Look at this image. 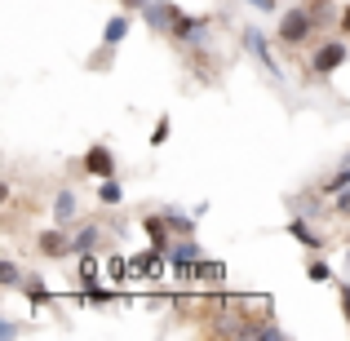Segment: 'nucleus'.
Listing matches in <instances>:
<instances>
[{"instance_id":"nucleus-1","label":"nucleus","mask_w":350,"mask_h":341,"mask_svg":"<svg viewBox=\"0 0 350 341\" xmlns=\"http://www.w3.org/2000/svg\"><path fill=\"white\" fill-rule=\"evenodd\" d=\"M310 27H315V14H310V9H288V14L280 18V40L284 44H301L310 36Z\"/></svg>"},{"instance_id":"nucleus-2","label":"nucleus","mask_w":350,"mask_h":341,"mask_svg":"<svg viewBox=\"0 0 350 341\" xmlns=\"http://www.w3.org/2000/svg\"><path fill=\"white\" fill-rule=\"evenodd\" d=\"M142 18L155 27V31H178L182 9H178V5H169V0H151V5H142Z\"/></svg>"},{"instance_id":"nucleus-3","label":"nucleus","mask_w":350,"mask_h":341,"mask_svg":"<svg viewBox=\"0 0 350 341\" xmlns=\"http://www.w3.org/2000/svg\"><path fill=\"white\" fill-rule=\"evenodd\" d=\"M85 169L94 173V178H111V173H116V155L107 151V146H89V155H85Z\"/></svg>"},{"instance_id":"nucleus-4","label":"nucleus","mask_w":350,"mask_h":341,"mask_svg":"<svg viewBox=\"0 0 350 341\" xmlns=\"http://www.w3.org/2000/svg\"><path fill=\"white\" fill-rule=\"evenodd\" d=\"M36 248H40L44 257H67L71 248H76V239H67L62 230H44V235L36 239Z\"/></svg>"},{"instance_id":"nucleus-5","label":"nucleus","mask_w":350,"mask_h":341,"mask_svg":"<svg viewBox=\"0 0 350 341\" xmlns=\"http://www.w3.org/2000/svg\"><path fill=\"white\" fill-rule=\"evenodd\" d=\"M346 62V44H324V49H315V62L310 67L319 71V76H328V71H337Z\"/></svg>"},{"instance_id":"nucleus-6","label":"nucleus","mask_w":350,"mask_h":341,"mask_svg":"<svg viewBox=\"0 0 350 341\" xmlns=\"http://www.w3.org/2000/svg\"><path fill=\"white\" fill-rule=\"evenodd\" d=\"M244 44H248V53H253V58L262 62L271 76H280V67L271 62V49H266V40H262V31H253V27H248V31H244Z\"/></svg>"},{"instance_id":"nucleus-7","label":"nucleus","mask_w":350,"mask_h":341,"mask_svg":"<svg viewBox=\"0 0 350 341\" xmlns=\"http://www.w3.org/2000/svg\"><path fill=\"white\" fill-rule=\"evenodd\" d=\"M53 217H58V226H67L71 217H76V195H71V191H62V195L53 200Z\"/></svg>"},{"instance_id":"nucleus-8","label":"nucleus","mask_w":350,"mask_h":341,"mask_svg":"<svg viewBox=\"0 0 350 341\" xmlns=\"http://www.w3.org/2000/svg\"><path fill=\"white\" fill-rule=\"evenodd\" d=\"M173 262H200V248L191 244V239L187 244H173Z\"/></svg>"},{"instance_id":"nucleus-9","label":"nucleus","mask_w":350,"mask_h":341,"mask_svg":"<svg viewBox=\"0 0 350 341\" xmlns=\"http://www.w3.org/2000/svg\"><path fill=\"white\" fill-rule=\"evenodd\" d=\"M124 31H129V18H111V23H107V44L124 40Z\"/></svg>"},{"instance_id":"nucleus-10","label":"nucleus","mask_w":350,"mask_h":341,"mask_svg":"<svg viewBox=\"0 0 350 341\" xmlns=\"http://www.w3.org/2000/svg\"><path fill=\"white\" fill-rule=\"evenodd\" d=\"M94 244H98V230H80L76 235V253H89Z\"/></svg>"},{"instance_id":"nucleus-11","label":"nucleus","mask_w":350,"mask_h":341,"mask_svg":"<svg viewBox=\"0 0 350 341\" xmlns=\"http://www.w3.org/2000/svg\"><path fill=\"white\" fill-rule=\"evenodd\" d=\"M103 204H120V187L111 178H103Z\"/></svg>"},{"instance_id":"nucleus-12","label":"nucleus","mask_w":350,"mask_h":341,"mask_svg":"<svg viewBox=\"0 0 350 341\" xmlns=\"http://www.w3.org/2000/svg\"><path fill=\"white\" fill-rule=\"evenodd\" d=\"M310 279H315V284H328V279H333V271H328L324 262H310Z\"/></svg>"},{"instance_id":"nucleus-13","label":"nucleus","mask_w":350,"mask_h":341,"mask_svg":"<svg viewBox=\"0 0 350 341\" xmlns=\"http://www.w3.org/2000/svg\"><path fill=\"white\" fill-rule=\"evenodd\" d=\"M0 284H18V266L9 262V257L0 262Z\"/></svg>"},{"instance_id":"nucleus-14","label":"nucleus","mask_w":350,"mask_h":341,"mask_svg":"<svg viewBox=\"0 0 350 341\" xmlns=\"http://www.w3.org/2000/svg\"><path fill=\"white\" fill-rule=\"evenodd\" d=\"M293 235H297V239H301V244H306V248H315V244H319V239H315V235H310V230H306V226H301V222H293Z\"/></svg>"},{"instance_id":"nucleus-15","label":"nucleus","mask_w":350,"mask_h":341,"mask_svg":"<svg viewBox=\"0 0 350 341\" xmlns=\"http://www.w3.org/2000/svg\"><path fill=\"white\" fill-rule=\"evenodd\" d=\"M342 187H350V164H346V169H342V173H337V178H333V182H328V191H342Z\"/></svg>"},{"instance_id":"nucleus-16","label":"nucleus","mask_w":350,"mask_h":341,"mask_svg":"<svg viewBox=\"0 0 350 341\" xmlns=\"http://www.w3.org/2000/svg\"><path fill=\"white\" fill-rule=\"evenodd\" d=\"M151 142H155V146L169 142V120H160V124H155V137H151Z\"/></svg>"},{"instance_id":"nucleus-17","label":"nucleus","mask_w":350,"mask_h":341,"mask_svg":"<svg viewBox=\"0 0 350 341\" xmlns=\"http://www.w3.org/2000/svg\"><path fill=\"white\" fill-rule=\"evenodd\" d=\"M27 297H31V301H44L49 292H44V284H27Z\"/></svg>"},{"instance_id":"nucleus-18","label":"nucleus","mask_w":350,"mask_h":341,"mask_svg":"<svg viewBox=\"0 0 350 341\" xmlns=\"http://www.w3.org/2000/svg\"><path fill=\"white\" fill-rule=\"evenodd\" d=\"M342 310H346V324H350V284L342 288Z\"/></svg>"},{"instance_id":"nucleus-19","label":"nucleus","mask_w":350,"mask_h":341,"mask_svg":"<svg viewBox=\"0 0 350 341\" xmlns=\"http://www.w3.org/2000/svg\"><path fill=\"white\" fill-rule=\"evenodd\" d=\"M253 9H266V14H271V9H275V0H253Z\"/></svg>"},{"instance_id":"nucleus-20","label":"nucleus","mask_w":350,"mask_h":341,"mask_svg":"<svg viewBox=\"0 0 350 341\" xmlns=\"http://www.w3.org/2000/svg\"><path fill=\"white\" fill-rule=\"evenodd\" d=\"M337 213H350V195H342V200H337Z\"/></svg>"},{"instance_id":"nucleus-21","label":"nucleus","mask_w":350,"mask_h":341,"mask_svg":"<svg viewBox=\"0 0 350 341\" xmlns=\"http://www.w3.org/2000/svg\"><path fill=\"white\" fill-rule=\"evenodd\" d=\"M342 27H346V31H350V9H346V14H342Z\"/></svg>"},{"instance_id":"nucleus-22","label":"nucleus","mask_w":350,"mask_h":341,"mask_svg":"<svg viewBox=\"0 0 350 341\" xmlns=\"http://www.w3.org/2000/svg\"><path fill=\"white\" fill-rule=\"evenodd\" d=\"M124 5H137V0H124ZM142 5H146V0H142Z\"/></svg>"}]
</instances>
